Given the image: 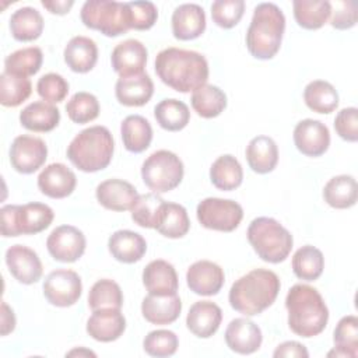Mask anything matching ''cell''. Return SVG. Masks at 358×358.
Here are the masks:
<instances>
[{
  "label": "cell",
  "mask_w": 358,
  "mask_h": 358,
  "mask_svg": "<svg viewBox=\"0 0 358 358\" xmlns=\"http://www.w3.org/2000/svg\"><path fill=\"white\" fill-rule=\"evenodd\" d=\"M155 73L172 90L190 92L207 84L208 63L199 52L166 48L155 57Z\"/></svg>",
  "instance_id": "obj_1"
},
{
  "label": "cell",
  "mask_w": 358,
  "mask_h": 358,
  "mask_svg": "<svg viewBox=\"0 0 358 358\" xmlns=\"http://www.w3.org/2000/svg\"><path fill=\"white\" fill-rule=\"evenodd\" d=\"M281 288L278 275L267 268H255L239 277L229 289V305L245 316H255L273 305Z\"/></svg>",
  "instance_id": "obj_2"
},
{
  "label": "cell",
  "mask_w": 358,
  "mask_h": 358,
  "mask_svg": "<svg viewBox=\"0 0 358 358\" xmlns=\"http://www.w3.org/2000/svg\"><path fill=\"white\" fill-rule=\"evenodd\" d=\"M289 329L301 337L320 334L329 320V309L319 291L308 284H295L285 296Z\"/></svg>",
  "instance_id": "obj_3"
},
{
  "label": "cell",
  "mask_w": 358,
  "mask_h": 358,
  "mask_svg": "<svg viewBox=\"0 0 358 358\" xmlns=\"http://www.w3.org/2000/svg\"><path fill=\"white\" fill-rule=\"evenodd\" d=\"M285 31V17L274 3H260L255 7L246 31L249 53L260 60L273 59L280 50Z\"/></svg>",
  "instance_id": "obj_4"
},
{
  "label": "cell",
  "mask_w": 358,
  "mask_h": 358,
  "mask_svg": "<svg viewBox=\"0 0 358 358\" xmlns=\"http://www.w3.org/2000/svg\"><path fill=\"white\" fill-rule=\"evenodd\" d=\"M115 141L108 127L96 124L81 130L67 147V158L83 172L105 169L113 157Z\"/></svg>",
  "instance_id": "obj_5"
},
{
  "label": "cell",
  "mask_w": 358,
  "mask_h": 358,
  "mask_svg": "<svg viewBox=\"0 0 358 358\" xmlns=\"http://www.w3.org/2000/svg\"><path fill=\"white\" fill-rule=\"evenodd\" d=\"M248 241L256 255L267 263H281L291 253V232L271 217H257L248 227Z\"/></svg>",
  "instance_id": "obj_6"
},
{
  "label": "cell",
  "mask_w": 358,
  "mask_h": 358,
  "mask_svg": "<svg viewBox=\"0 0 358 358\" xmlns=\"http://www.w3.org/2000/svg\"><path fill=\"white\" fill-rule=\"evenodd\" d=\"M1 235L13 238L20 235H35L46 229L53 218V210L43 203L7 204L0 210Z\"/></svg>",
  "instance_id": "obj_7"
},
{
  "label": "cell",
  "mask_w": 358,
  "mask_h": 358,
  "mask_svg": "<svg viewBox=\"0 0 358 358\" xmlns=\"http://www.w3.org/2000/svg\"><path fill=\"white\" fill-rule=\"evenodd\" d=\"M87 28L106 36H119L130 29L127 3L115 0H87L80 13Z\"/></svg>",
  "instance_id": "obj_8"
},
{
  "label": "cell",
  "mask_w": 358,
  "mask_h": 358,
  "mask_svg": "<svg viewBox=\"0 0 358 358\" xmlns=\"http://www.w3.org/2000/svg\"><path fill=\"white\" fill-rule=\"evenodd\" d=\"M185 168L182 159L172 151L158 150L141 165V178L152 193H165L179 186Z\"/></svg>",
  "instance_id": "obj_9"
},
{
  "label": "cell",
  "mask_w": 358,
  "mask_h": 358,
  "mask_svg": "<svg viewBox=\"0 0 358 358\" xmlns=\"http://www.w3.org/2000/svg\"><path fill=\"white\" fill-rule=\"evenodd\" d=\"M196 215L199 222L213 231L232 232L243 218L242 206L229 199L207 197L197 206Z\"/></svg>",
  "instance_id": "obj_10"
},
{
  "label": "cell",
  "mask_w": 358,
  "mask_h": 358,
  "mask_svg": "<svg viewBox=\"0 0 358 358\" xmlns=\"http://www.w3.org/2000/svg\"><path fill=\"white\" fill-rule=\"evenodd\" d=\"M83 292L80 275L74 270L57 268L43 281V295L50 305L67 308L74 305Z\"/></svg>",
  "instance_id": "obj_11"
},
{
  "label": "cell",
  "mask_w": 358,
  "mask_h": 358,
  "mask_svg": "<svg viewBox=\"0 0 358 358\" xmlns=\"http://www.w3.org/2000/svg\"><path fill=\"white\" fill-rule=\"evenodd\" d=\"M48 158V147L39 137L21 134L17 136L10 147L11 166L24 175L38 171Z\"/></svg>",
  "instance_id": "obj_12"
},
{
  "label": "cell",
  "mask_w": 358,
  "mask_h": 358,
  "mask_svg": "<svg viewBox=\"0 0 358 358\" xmlns=\"http://www.w3.org/2000/svg\"><path fill=\"white\" fill-rule=\"evenodd\" d=\"M87 241L84 234L73 225L56 227L46 239L50 256L62 263H73L85 252Z\"/></svg>",
  "instance_id": "obj_13"
},
{
  "label": "cell",
  "mask_w": 358,
  "mask_h": 358,
  "mask_svg": "<svg viewBox=\"0 0 358 358\" xmlns=\"http://www.w3.org/2000/svg\"><path fill=\"white\" fill-rule=\"evenodd\" d=\"M294 143L306 157H320L330 145V131L324 123L315 119H303L294 129Z\"/></svg>",
  "instance_id": "obj_14"
},
{
  "label": "cell",
  "mask_w": 358,
  "mask_h": 358,
  "mask_svg": "<svg viewBox=\"0 0 358 358\" xmlns=\"http://www.w3.org/2000/svg\"><path fill=\"white\" fill-rule=\"evenodd\" d=\"M10 274L21 284H34L42 277V262L35 250L24 245H13L6 252Z\"/></svg>",
  "instance_id": "obj_15"
},
{
  "label": "cell",
  "mask_w": 358,
  "mask_h": 358,
  "mask_svg": "<svg viewBox=\"0 0 358 358\" xmlns=\"http://www.w3.org/2000/svg\"><path fill=\"white\" fill-rule=\"evenodd\" d=\"M225 281L224 270L214 262L199 260L186 271V282L190 291L197 295H217Z\"/></svg>",
  "instance_id": "obj_16"
},
{
  "label": "cell",
  "mask_w": 358,
  "mask_h": 358,
  "mask_svg": "<svg viewBox=\"0 0 358 358\" xmlns=\"http://www.w3.org/2000/svg\"><path fill=\"white\" fill-rule=\"evenodd\" d=\"M263 341L260 327L248 317H236L225 330V343L231 351L242 355L256 352Z\"/></svg>",
  "instance_id": "obj_17"
},
{
  "label": "cell",
  "mask_w": 358,
  "mask_h": 358,
  "mask_svg": "<svg viewBox=\"0 0 358 358\" xmlns=\"http://www.w3.org/2000/svg\"><path fill=\"white\" fill-rule=\"evenodd\" d=\"M98 203L106 210L127 211L131 210L138 199L136 187L123 179H106L95 189Z\"/></svg>",
  "instance_id": "obj_18"
},
{
  "label": "cell",
  "mask_w": 358,
  "mask_h": 358,
  "mask_svg": "<svg viewBox=\"0 0 358 358\" xmlns=\"http://www.w3.org/2000/svg\"><path fill=\"white\" fill-rule=\"evenodd\" d=\"M147 48L137 39H126L115 46L110 62L113 70L120 77H129L144 73L147 64Z\"/></svg>",
  "instance_id": "obj_19"
},
{
  "label": "cell",
  "mask_w": 358,
  "mask_h": 358,
  "mask_svg": "<svg viewBox=\"0 0 358 358\" xmlns=\"http://www.w3.org/2000/svg\"><path fill=\"white\" fill-rule=\"evenodd\" d=\"M76 185V173L62 162L49 164L38 176L39 190L50 199H64L70 196Z\"/></svg>",
  "instance_id": "obj_20"
},
{
  "label": "cell",
  "mask_w": 358,
  "mask_h": 358,
  "mask_svg": "<svg viewBox=\"0 0 358 358\" xmlns=\"http://www.w3.org/2000/svg\"><path fill=\"white\" fill-rule=\"evenodd\" d=\"M126 330V319L120 309H98L87 320V333L96 341L110 343L117 340Z\"/></svg>",
  "instance_id": "obj_21"
},
{
  "label": "cell",
  "mask_w": 358,
  "mask_h": 358,
  "mask_svg": "<svg viewBox=\"0 0 358 358\" xmlns=\"http://www.w3.org/2000/svg\"><path fill=\"white\" fill-rule=\"evenodd\" d=\"M172 34L179 41L199 38L206 29V13L201 6L185 3L175 8L172 14Z\"/></svg>",
  "instance_id": "obj_22"
},
{
  "label": "cell",
  "mask_w": 358,
  "mask_h": 358,
  "mask_svg": "<svg viewBox=\"0 0 358 358\" xmlns=\"http://www.w3.org/2000/svg\"><path fill=\"white\" fill-rule=\"evenodd\" d=\"M222 320L221 308L211 301L194 302L186 316V326L194 336L208 338L218 330Z\"/></svg>",
  "instance_id": "obj_23"
},
{
  "label": "cell",
  "mask_w": 358,
  "mask_h": 358,
  "mask_svg": "<svg viewBox=\"0 0 358 358\" xmlns=\"http://www.w3.org/2000/svg\"><path fill=\"white\" fill-rule=\"evenodd\" d=\"M143 284L148 294L168 295L176 294L179 288L175 267L166 260L157 259L150 262L143 270Z\"/></svg>",
  "instance_id": "obj_24"
},
{
  "label": "cell",
  "mask_w": 358,
  "mask_h": 358,
  "mask_svg": "<svg viewBox=\"0 0 358 358\" xmlns=\"http://www.w3.org/2000/svg\"><path fill=\"white\" fill-rule=\"evenodd\" d=\"M180 312L182 301L178 294H148L141 302V313L152 324H171L179 317Z\"/></svg>",
  "instance_id": "obj_25"
},
{
  "label": "cell",
  "mask_w": 358,
  "mask_h": 358,
  "mask_svg": "<svg viewBox=\"0 0 358 358\" xmlns=\"http://www.w3.org/2000/svg\"><path fill=\"white\" fill-rule=\"evenodd\" d=\"M154 94V83L148 74L141 73L120 77L115 85L116 99L124 106H143Z\"/></svg>",
  "instance_id": "obj_26"
},
{
  "label": "cell",
  "mask_w": 358,
  "mask_h": 358,
  "mask_svg": "<svg viewBox=\"0 0 358 358\" xmlns=\"http://www.w3.org/2000/svg\"><path fill=\"white\" fill-rule=\"evenodd\" d=\"M108 249L117 262L131 264L143 259L147 252V242L134 231L119 229L109 236Z\"/></svg>",
  "instance_id": "obj_27"
},
{
  "label": "cell",
  "mask_w": 358,
  "mask_h": 358,
  "mask_svg": "<svg viewBox=\"0 0 358 358\" xmlns=\"http://www.w3.org/2000/svg\"><path fill=\"white\" fill-rule=\"evenodd\" d=\"M64 62L74 73H88L91 71L98 60V46L96 43L83 35L73 36L63 52Z\"/></svg>",
  "instance_id": "obj_28"
},
{
  "label": "cell",
  "mask_w": 358,
  "mask_h": 358,
  "mask_svg": "<svg viewBox=\"0 0 358 358\" xmlns=\"http://www.w3.org/2000/svg\"><path fill=\"white\" fill-rule=\"evenodd\" d=\"M60 122L59 109L49 102L35 101L27 105L20 113V123L22 127L36 133H46L53 130Z\"/></svg>",
  "instance_id": "obj_29"
},
{
  "label": "cell",
  "mask_w": 358,
  "mask_h": 358,
  "mask_svg": "<svg viewBox=\"0 0 358 358\" xmlns=\"http://www.w3.org/2000/svg\"><path fill=\"white\" fill-rule=\"evenodd\" d=\"M246 161L256 173L271 172L278 162V147L268 136L253 137L246 147Z\"/></svg>",
  "instance_id": "obj_30"
},
{
  "label": "cell",
  "mask_w": 358,
  "mask_h": 358,
  "mask_svg": "<svg viewBox=\"0 0 358 358\" xmlns=\"http://www.w3.org/2000/svg\"><path fill=\"white\" fill-rule=\"evenodd\" d=\"M123 145L127 151L138 154L145 151L152 140V127L150 122L140 115H129L120 124Z\"/></svg>",
  "instance_id": "obj_31"
},
{
  "label": "cell",
  "mask_w": 358,
  "mask_h": 358,
  "mask_svg": "<svg viewBox=\"0 0 358 358\" xmlns=\"http://www.w3.org/2000/svg\"><path fill=\"white\" fill-rule=\"evenodd\" d=\"M323 199L333 208H350L357 203L358 186L351 175L333 176L323 187Z\"/></svg>",
  "instance_id": "obj_32"
},
{
  "label": "cell",
  "mask_w": 358,
  "mask_h": 358,
  "mask_svg": "<svg viewBox=\"0 0 358 358\" xmlns=\"http://www.w3.org/2000/svg\"><path fill=\"white\" fill-rule=\"evenodd\" d=\"M10 31L15 41H35L43 31V17L34 7H21L10 17Z\"/></svg>",
  "instance_id": "obj_33"
},
{
  "label": "cell",
  "mask_w": 358,
  "mask_h": 358,
  "mask_svg": "<svg viewBox=\"0 0 358 358\" xmlns=\"http://www.w3.org/2000/svg\"><path fill=\"white\" fill-rule=\"evenodd\" d=\"M333 341L334 348L327 357H358V317L355 315H347L338 320Z\"/></svg>",
  "instance_id": "obj_34"
},
{
  "label": "cell",
  "mask_w": 358,
  "mask_h": 358,
  "mask_svg": "<svg viewBox=\"0 0 358 358\" xmlns=\"http://www.w3.org/2000/svg\"><path fill=\"white\" fill-rule=\"evenodd\" d=\"M210 179L211 183L220 190H234L239 187L243 180L242 165L234 155L224 154L213 162L210 168Z\"/></svg>",
  "instance_id": "obj_35"
},
{
  "label": "cell",
  "mask_w": 358,
  "mask_h": 358,
  "mask_svg": "<svg viewBox=\"0 0 358 358\" xmlns=\"http://www.w3.org/2000/svg\"><path fill=\"white\" fill-rule=\"evenodd\" d=\"M190 103L199 116L213 119L221 115L227 108V95L217 85L204 84L193 91Z\"/></svg>",
  "instance_id": "obj_36"
},
{
  "label": "cell",
  "mask_w": 358,
  "mask_h": 358,
  "mask_svg": "<svg viewBox=\"0 0 358 358\" xmlns=\"http://www.w3.org/2000/svg\"><path fill=\"white\" fill-rule=\"evenodd\" d=\"M292 7L295 21L305 29L322 28L331 13L327 0H294Z\"/></svg>",
  "instance_id": "obj_37"
},
{
  "label": "cell",
  "mask_w": 358,
  "mask_h": 358,
  "mask_svg": "<svg viewBox=\"0 0 358 358\" xmlns=\"http://www.w3.org/2000/svg\"><path fill=\"white\" fill-rule=\"evenodd\" d=\"M154 116L164 130L179 131L187 126L190 110L185 102L175 98H166L155 105Z\"/></svg>",
  "instance_id": "obj_38"
},
{
  "label": "cell",
  "mask_w": 358,
  "mask_h": 358,
  "mask_svg": "<svg viewBox=\"0 0 358 358\" xmlns=\"http://www.w3.org/2000/svg\"><path fill=\"white\" fill-rule=\"evenodd\" d=\"M303 101L316 113H330L338 106V94L329 81L313 80L303 90Z\"/></svg>",
  "instance_id": "obj_39"
},
{
  "label": "cell",
  "mask_w": 358,
  "mask_h": 358,
  "mask_svg": "<svg viewBox=\"0 0 358 358\" xmlns=\"http://www.w3.org/2000/svg\"><path fill=\"white\" fill-rule=\"evenodd\" d=\"M189 228H190V220L186 208L178 203L165 201L155 229L166 238L178 239L185 236Z\"/></svg>",
  "instance_id": "obj_40"
},
{
  "label": "cell",
  "mask_w": 358,
  "mask_h": 358,
  "mask_svg": "<svg viewBox=\"0 0 358 358\" xmlns=\"http://www.w3.org/2000/svg\"><path fill=\"white\" fill-rule=\"evenodd\" d=\"M323 268V253L312 245H305L299 248L292 256V271L301 280L315 281L322 275Z\"/></svg>",
  "instance_id": "obj_41"
},
{
  "label": "cell",
  "mask_w": 358,
  "mask_h": 358,
  "mask_svg": "<svg viewBox=\"0 0 358 358\" xmlns=\"http://www.w3.org/2000/svg\"><path fill=\"white\" fill-rule=\"evenodd\" d=\"M43 53L38 46H28L10 53L4 60V71L21 77H29L39 71Z\"/></svg>",
  "instance_id": "obj_42"
},
{
  "label": "cell",
  "mask_w": 358,
  "mask_h": 358,
  "mask_svg": "<svg viewBox=\"0 0 358 358\" xmlns=\"http://www.w3.org/2000/svg\"><path fill=\"white\" fill-rule=\"evenodd\" d=\"M32 92V84L28 77H21L3 71L0 76V103L7 108L21 105Z\"/></svg>",
  "instance_id": "obj_43"
},
{
  "label": "cell",
  "mask_w": 358,
  "mask_h": 358,
  "mask_svg": "<svg viewBox=\"0 0 358 358\" xmlns=\"http://www.w3.org/2000/svg\"><path fill=\"white\" fill-rule=\"evenodd\" d=\"M123 305V294L119 284L109 278L98 280L90 289L88 306L91 310L98 309H120Z\"/></svg>",
  "instance_id": "obj_44"
},
{
  "label": "cell",
  "mask_w": 358,
  "mask_h": 358,
  "mask_svg": "<svg viewBox=\"0 0 358 358\" xmlns=\"http://www.w3.org/2000/svg\"><path fill=\"white\" fill-rule=\"evenodd\" d=\"M165 200L158 196V193L140 194L136 204L131 208V220L143 228L157 227Z\"/></svg>",
  "instance_id": "obj_45"
},
{
  "label": "cell",
  "mask_w": 358,
  "mask_h": 358,
  "mask_svg": "<svg viewBox=\"0 0 358 358\" xmlns=\"http://www.w3.org/2000/svg\"><path fill=\"white\" fill-rule=\"evenodd\" d=\"M67 116L77 124L92 122L99 115V102L94 94L80 91L76 92L66 105Z\"/></svg>",
  "instance_id": "obj_46"
},
{
  "label": "cell",
  "mask_w": 358,
  "mask_h": 358,
  "mask_svg": "<svg viewBox=\"0 0 358 358\" xmlns=\"http://www.w3.org/2000/svg\"><path fill=\"white\" fill-rule=\"evenodd\" d=\"M179 347L178 336L165 329L150 331L143 341L144 351L151 357H171L176 352Z\"/></svg>",
  "instance_id": "obj_47"
},
{
  "label": "cell",
  "mask_w": 358,
  "mask_h": 358,
  "mask_svg": "<svg viewBox=\"0 0 358 358\" xmlns=\"http://www.w3.org/2000/svg\"><path fill=\"white\" fill-rule=\"evenodd\" d=\"M243 13V0H215L211 4V18L218 27L224 29L235 27L241 21Z\"/></svg>",
  "instance_id": "obj_48"
},
{
  "label": "cell",
  "mask_w": 358,
  "mask_h": 358,
  "mask_svg": "<svg viewBox=\"0 0 358 358\" xmlns=\"http://www.w3.org/2000/svg\"><path fill=\"white\" fill-rule=\"evenodd\" d=\"M36 91L45 102L59 103L69 94V83L60 74L48 73L38 80Z\"/></svg>",
  "instance_id": "obj_49"
},
{
  "label": "cell",
  "mask_w": 358,
  "mask_h": 358,
  "mask_svg": "<svg viewBox=\"0 0 358 358\" xmlns=\"http://www.w3.org/2000/svg\"><path fill=\"white\" fill-rule=\"evenodd\" d=\"M129 8L130 29H150L158 18V10L152 1H126Z\"/></svg>",
  "instance_id": "obj_50"
},
{
  "label": "cell",
  "mask_w": 358,
  "mask_h": 358,
  "mask_svg": "<svg viewBox=\"0 0 358 358\" xmlns=\"http://www.w3.org/2000/svg\"><path fill=\"white\" fill-rule=\"evenodd\" d=\"M331 20L330 24L336 29H350L357 24V1L338 0L330 3Z\"/></svg>",
  "instance_id": "obj_51"
},
{
  "label": "cell",
  "mask_w": 358,
  "mask_h": 358,
  "mask_svg": "<svg viewBox=\"0 0 358 358\" xmlns=\"http://www.w3.org/2000/svg\"><path fill=\"white\" fill-rule=\"evenodd\" d=\"M334 129L343 140L355 143L358 140V109L354 106L341 109L336 115Z\"/></svg>",
  "instance_id": "obj_52"
},
{
  "label": "cell",
  "mask_w": 358,
  "mask_h": 358,
  "mask_svg": "<svg viewBox=\"0 0 358 358\" xmlns=\"http://www.w3.org/2000/svg\"><path fill=\"white\" fill-rule=\"evenodd\" d=\"M274 358H308L309 352L306 347L298 341H284L273 352Z\"/></svg>",
  "instance_id": "obj_53"
},
{
  "label": "cell",
  "mask_w": 358,
  "mask_h": 358,
  "mask_svg": "<svg viewBox=\"0 0 358 358\" xmlns=\"http://www.w3.org/2000/svg\"><path fill=\"white\" fill-rule=\"evenodd\" d=\"M15 329V316L13 309L3 301L1 302V336H7Z\"/></svg>",
  "instance_id": "obj_54"
},
{
  "label": "cell",
  "mask_w": 358,
  "mask_h": 358,
  "mask_svg": "<svg viewBox=\"0 0 358 358\" xmlns=\"http://www.w3.org/2000/svg\"><path fill=\"white\" fill-rule=\"evenodd\" d=\"M73 0H42V6L49 10L52 14L63 15L69 13V10L73 7Z\"/></svg>",
  "instance_id": "obj_55"
},
{
  "label": "cell",
  "mask_w": 358,
  "mask_h": 358,
  "mask_svg": "<svg viewBox=\"0 0 358 358\" xmlns=\"http://www.w3.org/2000/svg\"><path fill=\"white\" fill-rule=\"evenodd\" d=\"M67 355H92V357H95V354L88 350H73V351L67 352Z\"/></svg>",
  "instance_id": "obj_56"
}]
</instances>
